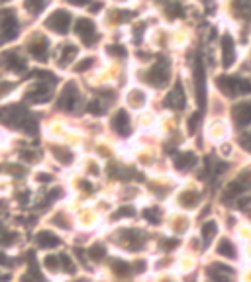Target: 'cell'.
I'll use <instances>...</instances> for the list:
<instances>
[{"instance_id":"cell-1","label":"cell","mask_w":251,"mask_h":282,"mask_svg":"<svg viewBox=\"0 0 251 282\" xmlns=\"http://www.w3.org/2000/svg\"><path fill=\"white\" fill-rule=\"evenodd\" d=\"M118 233H120V235H116V245H118L124 253H139V251L145 247L147 237L143 235L141 229L122 227Z\"/></svg>"},{"instance_id":"cell-2","label":"cell","mask_w":251,"mask_h":282,"mask_svg":"<svg viewBox=\"0 0 251 282\" xmlns=\"http://www.w3.org/2000/svg\"><path fill=\"white\" fill-rule=\"evenodd\" d=\"M81 104H83V94H81L79 86L75 82H67L59 94V102H57L59 110L61 112H75L77 108H81Z\"/></svg>"},{"instance_id":"cell-3","label":"cell","mask_w":251,"mask_h":282,"mask_svg":"<svg viewBox=\"0 0 251 282\" xmlns=\"http://www.w3.org/2000/svg\"><path fill=\"white\" fill-rule=\"evenodd\" d=\"M218 86L222 88L224 94H228V96H241V94L251 92V80L239 78V77H220Z\"/></svg>"},{"instance_id":"cell-4","label":"cell","mask_w":251,"mask_h":282,"mask_svg":"<svg viewBox=\"0 0 251 282\" xmlns=\"http://www.w3.org/2000/svg\"><path fill=\"white\" fill-rule=\"evenodd\" d=\"M33 243L41 251H55L63 245V239H61L59 233H55L51 229H39L33 235Z\"/></svg>"},{"instance_id":"cell-5","label":"cell","mask_w":251,"mask_h":282,"mask_svg":"<svg viewBox=\"0 0 251 282\" xmlns=\"http://www.w3.org/2000/svg\"><path fill=\"white\" fill-rule=\"evenodd\" d=\"M26 100L30 104H35V106L47 104L49 100H51V86H49L47 82H41V80L32 82V86L26 92Z\"/></svg>"},{"instance_id":"cell-6","label":"cell","mask_w":251,"mask_h":282,"mask_svg":"<svg viewBox=\"0 0 251 282\" xmlns=\"http://www.w3.org/2000/svg\"><path fill=\"white\" fill-rule=\"evenodd\" d=\"M169 77H171V67L167 61H159L147 71V82L155 88H163L169 82Z\"/></svg>"},{"instance_id":"cell-7","label":"cell","mask_w":251,"mask_h":282,"mask_svg":"<svg viewBox=\"0 0 251 282\" xmlns=\"http://www.w3.org/2000/svg\"><path fill=\"white\" fill-rule=\"evenodd\" d=\"M110 129L120 137H128L132 133V118H130V112L126 108H120V110H116L112 114Z\"/></svg>"},{"instance_id":"cell-8","label":"cell","mask_w":251,"mask_h":282,"mask_svg":"<svg viewBox=\"0 0 251 282\" xmlns=\"http://www.w3.org/2000/svg\"><path fill=\"white\" fill-rule=\"evenodd\" d=\"M0 35L4 39H12L18 35V16L14 10H0Z\"/></svg>"},{"instance_id":"cell-9","label":"cell","mask_w":251,"mask_h":282,"mask_svg":"<svg viewBox=\"0 0 251 282\" xmlns=\"http://www.w3.org/2000/svg\"><path fill=\"white\" fill-rule=\"evenodd\" d=\"M108 272H112V276L116 280H128L134 274V266L130 261H126L122 257H112V259H108Z\"/></svg>"},{"instance_id":"cell-10","label":"cell","mask_w":251,"mask_h":282,"mask_svg":"<svg viewBox=\"0 0 251 282\" xmlns=\"http://www.w3.org/2000/svg\"><path fill=\"white\" fill-rule=\"evenodd\" d=\"M251 188V174H243V176H237L235 180H232L226 188V192H224V200H234L237 196H241L243 192H247Z\"/></svg>"},{"instance_id":"cell-11","label":"cell","mask_w":251,"mask_h":282,"mask_svg":"<svg viewBox=\"0 0 251 282\" xmlns=\"http://www.w3.org/2000/svg\"><path fill=\"white\" fill-rule=\"evenodd\" d=\"M194 88H196L198 104L204 106V102H206V77H204V67L200 61H196V65H194Z\"/></svg>"},{"instance_id":"cell-12","label":"cell","mask_w":251,"mask_h":282,"mask_svg":"<svg viewBox=\"0 0 251 282\" xmlns=\"http://www.w3.org/2000/svg\"><path fill=\"white\" fill-rule=\"evenodd\" d=\"M69 24H71V16L67 12H63V10H57L53 16H49V20H47V28L51 31H55V33H67Z\"/></svg>"},{"instance_id":"cell-13","label":"cell","mask_w":251,"mask_h":282,"mask_svg":"<svg viewBox=\"0 0 251 282\" xmlns=\"http://www.w3.org/2000/svg\"><path fill=\"white\" fill-rule=\"evenodd\" d=\"M77 35L84 43H92L96 39V26H94V22L88 20V18H79L77 20Z\"/></svg>"},{"instance_id":"cell-14","label":"cell","mask_w":251,"mask_h":282,"mask_svg":"<svg viewBox=\"0 0 251 282\" xmlns=\"http://www.w3.org/2000/svg\"><path fill=\"white\" fill-rule=\"evenodd\" d=\"M208 276H210L214 282H234V268H230L228 265L214 263V265H210V268H208Z\"/></svg>"},{"instance_id":"cell-15","label":"cell","mask_w":251,"mask_h":282,"mask_svg":"<svg viewBox=\"0 0 251 282\" xmlns=\"http://www.w3.org/2000/svg\"><path fill=\"white\" fill-rule=\"evenodd\" d=\"M234 122L237 127H247L251 124V100L241 102L234 108Z\"/></svg>"},{"instance_id":"cell-16","label":"cell","mask_w":251,"mask_h":282,"mask_svg":"<svg viewBox=\"0 0 251 282\" xmlns=\"http://www.w3.org/2000/svg\"><path fill=\"white\" fill-rule=\"evenodd\" d=\"M184 102H186V98H184V90H183V86L177 82V84L173 86V90L167 94L165 106H169V108H173V110H181V108H184Z\"/></svg>"},{"instance_id":"cell-17","label":"cell","mask_w":251,"mask_h":282,"mask_svg":"<svg viewBox=\"0 0 251 282\" xmlns=\"http://www.w3.org/2000/svg\"><path fill=\"white\" fill-rule=\"evenodd\" d=\"M0 61H2V65H4L6 69H10V71H14V73H20V71L26 69L24 59H22L16 51H6V53H2Z\"/></svg>"},{"instance_id":"cell-18","label":"cell","mask_w":251,"mask_h":282,"mask_svg":"<svg viewBox=\"0 0 251 282\" xmlns=\"http://www.w3.org/2000/svg\"><path fill=\"white\" fill-rule=\"evenodd\" d=\"M84 255L92 261V263H104V261H108V247L106 245H102V243H92L86 251H84Z\"/></svg>"},{"instance_id":"cell-19","label":"cell","mask_w":251,"mask_h":282,"mask_svg":"<svg viewBox=\"0 0 251 282\" xmlns=\"http://www.w3.org/2000/svg\"><path fill=\"white\" fill-rule=\"evenodd\" d=\"M216 253L220 255V257H226V259H235L237 257V249H235V245L228 239V237H224V239H220L218 241V247H216Z\"/></svg>"},{"instance_id":"cell-20","label":"cell","mask_w":251,"mask_h":282,"mask_svg":"<svg viewBox=\"0 0 251 282\" xmlns=\"http://www.w3.org/2000/svg\"><path fill=\"white\" fill-rule=\"evenodd\" d=\"M222 57H224V65H226V67H230V65L234 63V59H235L234 41H232L230 35H226V37L222 39Z\"/></svg>"},{"instance_id":"cell-21","label":"cell","mask_w":251,"mask_h":282,"mask_svg":"<svg viewBox=\"0 0 251 282\" xmlns=\"http://www.w3.org/2000/svg\"><path fill=\"white\" fill-rule=\"evenodd\" d=\"M196 165V155L194 153H181L175 157V167L179 171H188Z\"/></svg>"},{"instance_id":"cell-22","label":"cell","mask_w":251,"mask_h":282,"mask_svg":"<svg viewBox=\"0 0 251 282\" xmlns=\"http://www.w3.org/2000/svg\"><path fill=\"white\" fill-rule=\"evenodd\" d=\"M200 233H202V241H204V245L208 247V245L212 243V239L218 235V223H216L214 219L206 221V223L202 225V231H200Z\"/></svg>"},{"instance_id":"cell-23","label":"cell","mask_w":251,"mask_h":282,"mask_svg":"<svg viewBox=\"0 0 251 282\" xmlns=\"http://www.w3.org/2000/svg\"><path fill=\"white\" fill-rule=\"evenodd\" d=\"M141 218L147 221V223H153V225H159L161 223V210L157 206H147L141 210Z\"/></svg>"},{"instance_id":"cell-24","label":"cell","mask_w":251,"mask_h":282,"mask_svg":"<svg viewBox=\"0 0 251 282\" xmlns=\"http://www.w3.org/2000/svg\"><path fill=\"white\" fill-rule=\"evenodd\" d=\"M77 53H79V47H77V45H65L63 51H61V57H59V65H61V67L71 65V63L75 61Z\"/></svg>"},{"instance_id":"cell-25","label":"cell","mask_w":251,"mask_h":282,"mask_svg":"<svg viewBox=\"0 0 251 282\" xmlns=\"http://www.w3.org/2000/svg\"><path fill=\"white\" fill-rule=\"evenodd\" d=\"M181 206L183 208H196L198 202H200V194L196 190H188V192H183L181 198H179Z\"/></svg>"},{"instance_id":"cell-26","label":"cell","mask_w":251,"mask_h":282,"mask_svg":"<svg viewBox=\"0 0 251 282\" xmlns=\"http://www.w3.org/2000/svg\"><path fill=\"white\" fill-rule=\"evenodd\" d=\"M20 282H45V276H41L35 266L28 265V268L20 274Z\"/></svg>"},{"instance_id":"cell-27","label":"cell","mask_w":251,"mask_h":282,"mask_svg":"<svg viewBox=\"0 0 251 282\" xmlns=\"http://www.w3.org/2000/svg\"><path fill=\"white\" fill-rule=\"evenodd\" d=\"M30 53H32L33 59H37V61H45V59H47V45H45L41 39H37L35 43L30 45Z\"/></svg>"},{"instance_id":"cell-28","label":"cell","mask_w":251,"mask_h":282,"mask_svg":"<svg viewBox=\"0 0 251 282\" xmlns=\"http://www.w3.org/2000/svg\"><path fill=\"white\" fill-rule=\"evenodd\" d=\"M51 151H53V157H55L59 163H63V165H73V163H75V155H73L67 147H63V149H61V147H59V149L53 147Z\"/></svg>"},{"instance_id":"cell-29","label":"cell","mask_w":251,"mask_h":282,"mask_svg":"<svg viewBox=\"0 0 251 282\" xmlns=\"http://www.w3.org/2000/svg\"><path fill=\"white\" fill-rule=\"evenodd\" d=\"M177 245H179L177 239H163V241H161V249H163V251H171V249L177 247Z\"/></svg>"},{"instance_id":"cell-30","label":"cell","mask_w":251,"mask_h":282,"mask_svg":"<svg viewBox=\"0 0 251 282\" xmlns=\"http://www.w3.org/2000/svg\"><path fill=\"white\" fill-rule=\"evenodd\" d=\"M88 67H92V59H84L83 65H77V71H86Z\"/></svg>"},{"instance_id":"cell-31","label":"cell","mask_w":251,"mask_h":282,"mask_svg":"<svg viewBox=\"0 0 251 282\" xmlns=\"http://www.w3.org/2000/svg\"><path fill=\"white\" fill-rule=\"evenodd\" d=\"M241 145H245V149H249V151H251V133H249L243 141H241Z\"/></svg>"},{"instance_id":"cell-32","label":"cell","mask_w":251,"mask_h":282,"mask_svg":"<svg viewBox=\"0 0 251 282\" xmlns=\"http://www.w3.org/2000/svg\"><path fill=\"white\" fill-rule=\"evenodd\" d=\"M6 278H8V274H6V272H4L2 268H0V282H4Z\"/></svg>"},{"instance_id":"cell-33","label":"cell","mask_w":251,"mask_h":282,"mask_svg":"<svg viewBox=\"0 0 251 282\" xmlns=\"http://www.w3.org/2000/svg\"><path fill=\"white\" fill-rule=\"evenodd\" d=\"M159 282H175V280H173V278H169V276H167V278H161V280H159Z\"/></svg>"},{"instance_id":"cell-34","label":"cell","mask_w":251,"mask_h":282,"mask_svg":"<svg viewBox=\"0 0 251 282\" xmlns=\"http://www.w3.org/2000/svg\"><path fill=\"white\" fill-rule=\"evenodd\" d=\"M69 282H88V280H84V278H79V280H69Z\"/></svg>"},{"instance_id":"cell-35","label":"cell","mask_w":251,"mask_h":282,"mask_svg":"<svg viewBox=\"0 0 251 282\" xmlns=\"http://www.w3.org/2000/svg\"><path fill=\"white\" fill-rule=\"evenodd\" d=\"M190 282H194V280H190Z\"/></svg>"}]
</instances>
